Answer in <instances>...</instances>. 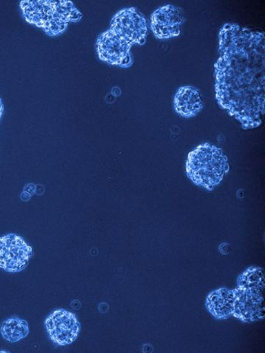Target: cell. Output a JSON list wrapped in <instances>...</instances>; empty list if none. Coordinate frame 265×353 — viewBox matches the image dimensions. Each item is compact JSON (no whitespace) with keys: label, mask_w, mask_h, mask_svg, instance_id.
<instances>
[{"label":"cell","mask_w":265,"mask_h":353,"mask_svg":"<svg viewBox=\"0 0 265 353\" xmlns=\"http://www.w3.org/2000/svg\"><path fill=\"white\" fill-rule=\"evenodd\" d=\"M4 110L3 104L1 99H0V119H1Z\"/></svg>","instance_id":"cell-12"},{"label":"cell","mask_w":265,"mask_h":353,"mask_svg":"<svg viewBox=\"0 0 265 353\" xmlns=\"http://www.w3.org/2000/svg\"><path fill=\"white\" fill-rule=\"evenodd\" d=\"M176 112L185 119L196 116L204 108L199 90L193 85L180 88L174 98Z\"/></svg>","instance_id":"cell-9"},{"label":"cell","mask_w":265,"mask_h":353,"mask_svg":"<svg viewBox=\"0 0 265 353\" xmlns=\"http://www.w3.org/2000/svg\"><path fill=\"white\" fill-rule=\"evenodd\" d=\"M264 48L263 32L234 23L220 30L216 99L244 130L259 126L264 115Z\"/></svg>","instance_id":"cell-1"},{"label":"cell","mask_w":265,"mask_h":353,"mask_svg":"<svg viewBox=\"0 0 265 353\" xmlns=\"http://www.w3.org/2000/svg\"><path fill=\"white\" fill-rule=\"evenodd\" d=\"M21 8L28 23L43 28L50 36L61 34L70 21H77L82 17L71 1H23Z\"/></svg>","instance_id":"cell-3"},{"label":"cell","mask_w":265,"mask_h":353,"mask_svg":"<svg viewBox=\"0 0 265 353\" xmlns=\"http://www.w3.org/2000/svg\"><path fill=\"white\" fill-rule=\"evenodd\" d=\"M0 332L6 341L15 343L29 335L30 328L26 320L14 316L5 321Z\"/></svg>","instance_id":"cell-11"},{"label":"cell","mask_w":265,"mask_h":353,"mask_svg":"<svg viewBox=\"0 0 265 353\" xmlns=\"http://www.w3.org/2000/svg\"><path fill=\"white\" fill-rule=\"evenodd\" d=\"M132 46L114 31L109 29L103 32L96 42L99 58L112 65L129 67L132 62Z\"/></svg>","instance_id":"cell-7"},{"label":"cell","mask_w":265,"mask_h":353,"mask_svg":"<svg viewBox=\"0 0 265 353\" xmlns=\"http://www.w3.org/2000/svg\"><path fill=\"white\" fill-rule=\"evenodd\" d=\"M110 30L132 46L143 45L147 34V23L145 17L136 8H125L113 17Z\"/></svg>","instance_id":"cell-6"},{"label":"cell","mask_w":265,"mask_h":353,"mask_svg":"<svg viewBox=\"0 0 265 353\" xmlns=\"http://www.w3.org/2000/svg\"><path fill=\"white\" fill-rule=\"evenodd\" d=\"M229 171L228 157L222 150L206 143L198 145L187 157L188 178L199 187L213 190Z\"/></svg>","instance_id":"cell-2"},{"label":"cell","mask_w":265,"mask_h":353,"mask_svg":"<svg viewBox=\"0 0 265 353\" xmlns=\"http://www.w3.org/2000/svg\"><path fill=\"white\" fill-rule=\"evenodd\" d=\"M184 21V12L181 8L166 5L154 10L151 18V27L156 38L168 39L181 34Z\"/></svg>","instance_id":"cell-8"},{"label":"cell","mask_w":265,"mask_h":353,"mask_svg":"<svg viewBox=\"0 0 265 353\" xmlns=\"http://www.w3.org/2000/svg\"><path fill=\"white\" fill-rule=\"evenodd\" d=\"M235 292L227 288L211 292L206 299L209 312L219 319H229L235 312Z\"/></svg>","instance_id":"cell-10"},{"label":"cell","mask_w":265,"mask_h":353,"mask_svg":"<svg viewBox=\"0 0 265 353\" xmlns=\"http://www.w3.org/2000/svg\"><path fill=\"white\" fill-rule=\"evenodd\" d=\"M33 256V249L16 234L0 237V269L10 273L22 272L27 268Z\"/></svg>","instance_id":"cell-4"},{"label":"cell","mask_w":265,"mask_h":353,"mask_svg":"<svg viewBox=\"0 0 265 353\" xmlns=\"http://www.w3.org/2000/svg\"><path fill=\"white\" fill-rule=\"evenodd\" d=\"M45 325L50 339L59 347L75 342L81 330L76 315L63 308L52 312L46 318Z\"/></svg>","instance_id":"cell-5"}]
</instances>
